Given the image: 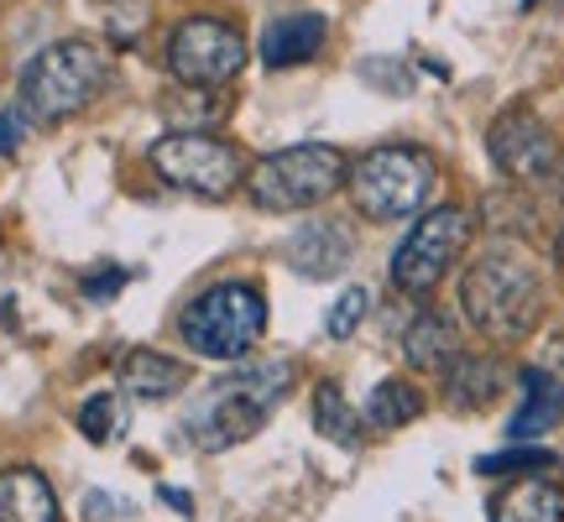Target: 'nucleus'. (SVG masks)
Returning <instances> with one entry per match:
<instances>
[{
    "instance_id": "nucleus-1",
    "label": "nucleus",
    "mask_w": 564,
    "mask_h": 522,
    "mask_svg": "<svg viewBox=\"0 0 564 522\" xmlns=\"http://www.w3.org/2000/svg\"><path fill=\"white\" fill-rule=\"evenodd\" d=\"M288 387H293V361H251L230 371L194 398L188 418H183V439L199 455H225L236 444L257 439L267 418L288 402Z\"/></svg>"
},
{
    "instance_id": "nucleus-2",
    "label": "nucleus",
    "mask_w": 564,
    "mask_h": 522,
    "mask_svg": "<svg viewBox=\"0 0 564 522\" xmlns=\"http://www.w3.org/2000/svg\"><path fill=\"white\" fill-rule=\"evenodd\" d=\"M460 308L465 324L486 340H523L544 319V278L523 251L491 246L460 278Z\"/></svg>"
},
{
    "instance_id": "nucleus-3",
    "label": "nucleus",
    "mask_w": 564,
    "mask_h": 522,
    "mask_svg": "<svg viewBox=\"0 0 564 522\" xmlns=\"http://www.w3.org/2000/svg\"><path fill=\"white\" fill-rule=\"evenodd\" d=\"M105 84H110V53L84 37H68V42L42 47L37 58L26 63L17 105L37 126H53V121H68V116L89 110L105 95Z\"/></svg>"
},
{
    "instance_id": "nucleus-4",
    "label": "nucleus",
    "mask_w": 564,
    "mask_h": 522,
    "mask_svg": "<svg viewBox=\"0 0 564 522\" xmlns=\"http://www.w3.org/2000/svg\"><path fill=\"white\" fill-rule=\"evenodd\" d=\"M434 183H440V162L434 152H423V146H371L361 162H350V199H356V215L377 225H392V220H413L429 194H434Z\"/></svg>"
},
{
    "instance_id": "nucleus-5",
    "label": "nucleus",
    "mask_w": 564,
    "mask_h": 522,
    "mask_svg": "<svg viewBox=\"0 0 564 522\" xmlns=\"http://www.w3.org/2000/svg\"><path fill=\"white\" fill-rule=\"evenodd\" d=\"M345 178H350V157L340 146L303 141V146L267 152L257 167H246V194L267 215H293V209H314L329 194H340Z\"/></svg>"
},
{
    "instance_id": "nucleus-6",
    "label": "nucleus",
    "mask_w": 564,
    "mask_h": 522,
    "mask_svg": "<svg viewBox=\"0 0 564 522\" xmlns=\"http://www.w3.org/2000/svg\"><path fill=\"white\" fill-rule=\"evenodd\" d=\"M183 345L204 361H241L267 335V298L257 282H215L183 308Z\"/></svg>"
},
{
    "instance_id": "nucleus-7",
    "label": "nucleus",
    "mask_w": 564,
    "mask_h": 522,
    "mask_svg": "<svg viewBox=\"0 0 564 522\" xmlns=\"http://www.w3.org/2000/svg\"><path fill=\"white\" fill-rule=\"evenodd\" d=\"M476 236V220L465 215L460 204H444V209H429L413 220L398 251H392V287L408 293V298H423V293H434L449 272H455V261L465 257V246Z\"/></svg>"
},
{
    "instance_id": "nucleus-8",
    "label": "nucleus",
    "mask_w": 564,
    "mask_h": 522,
    "mask_svg": "<svg viewBox=\"0 0 564 522\" xmlns=\"http://www.w3.org/2000/svg\"><path fill=\"white\" fill-rule=\"evenodd\" d=\"M147 157L167 188H183L194 199H225L236 194V183H246V157L209 131H167L162 141H152Z\"/></svg>"
},
{
    "instance_id": "nucleus-9",
    "label": "nucleus",
    "mask_w": 564,
    "mask_h": 522,
    "mask_svg": "<svg viewBox=\"0 0 564 522\" xmlns=\"http://www.w3.org/2000/svg\"><path fill=\"white\" fill-rule=\"evenodd\" d=\"M167 68L178 84H199V89H225L246 68V37L230 21L215 17H188L173 26L167 37Z\"/></svg>"
},
{
    "instance_id": "nucleus-10",
    "label": "nucleus",
    "mask_w": 564,
    "mask_h": 522,
    "mask_svg": "<svg viewBox=\"0 0 564 522\" xmlns=\"http://www.w3.org/2000/svg\"><path fill=\"white\" fill-rule=\"evenodd\" d=\"M486 152H491V162L502 167L507 178H518V183H544L560 167V141H554V131L528 105H512V110H502L491 121Z\"/></svg>"
},
{
    "instance_id": "nucleus-11",
    "label": "nucleus",
    "mask_w": 564,
    "mask_h": 522,
    "mask_svg": "<svg viewBox=\"0 0 564 522\" xmlns=\"http://www.w3.org/2000/svg\"><path fill=\"white\" fill-rule=\"evenodd\" d=\"M350 257H356V236L340 220H308L288 241V261H293V272H303V278H340L345 267H350Z\"/></svg>"
},
{
    "instance_id": "nucleus-12",
    "label": "nucleus",
    "mask_w": 564,
    "mask_h": 522,
    "mask_svg": "<svg viewBox=\"0 0 564 522\" xmlns=\"http://www.w3.org/2000/svg\"><path fill=\"white\" fill-rule=\"evenodd\" d=\"M324 26L319 11H293V17H278L272 26L262 32V63L267 68H303L324 53Z\"/></svg>"
},
{
    "instance_id": "nucleus-13",
    "label": "nucleus",
    "mask_w": 564,
    "mask_h": 522,
    "mask_svg": "<svg viewBox=\"0 0 564 522\" xmlns=\"http://www.w3.org/2000/svg\"><path fill=\"white\" fill-rule=\"evenodd\" d=\"M502 398V361L491 356H455L444 366V402L455 413H481Z\"/></svg>"
},
{
    "instance_id": "nucleus-14",
    "label": "nucleus",
    "mask_w": 564,
    "mask_h": 522,
    "mask_svg": "<svg viewBox=\"0 0 564 522\" xmlns=\"http://www.w3.org/2000/svg\"><path fill=\"white\" fill-rule=\"evenodd\" d=\"M560 418H564V382H554V377L539 371V366H528L523 371V407H518L512 423H507L512 444H533L539 434H549Z\"/></svg>"
},
{
    "instance_id": "nucleus-15",
    "label": "nucleus",
    "mask_w": 564,
    "mask_h": 522,
    "mask_svg": "<svg viewBox=\"0 0 564 522\" xmlns=\"http://www.w3.org/2000/svg\"><path fill=\"white\" fill-rule=\"evenodd\" d=\"M491 522H564V486L544 476H518L502 497H491Z\"/></svg>"
},
{
    "instance_id": "nucleus-16",
    "label": "nucleus",
    "mask_w": 564,
    "mask_h": 522,
    "mask_svg": "<svg viewBox=\"0 0 564 522\" xmlns=\"http://www.w3.org/2000/svg\"><path fill=\"white\" fill-rule=\"evenodd\" d=\"M0 522H58V497L42 470L17 465L0 476Z\"/></svg>"
},
{
    "instance_id": "nucleus-17",
    "label": "nucleus",
    "mask_w": 564,
    "mask_h": 522,
    "mask_svg": "<svg viewBox=\"0 0 564 522\" xmlns=\"http://www.w3.org/2000/svg\"><path fill=\"white\" fill-rule=\"evenodd\" d=\"M121 387L141 402H167L188 387V366L162 356V350H131L121 361Z\"/></svg>"
},
{
    "instance_id": "nucleus-18",
    "label": "nucleus",
    "mask_w": 564,
    "mask_h": 522,
    "mask_svg": "<svg viewBox=\"0 0 564 522\" xmlns=\"http://www.w3.org/2000/svg\"><path fill=\"white\" fill-rule=\"evenodd\" d=\"M460 356V335H455V324L444 319V314H419V319L408 324L403 335V361L423 377H444V366Z\"/></svg>"
},
{
    "instance_id": "nucleus-19",
    "label": "nucleus",
    "mask_w": 564,
    "mask_h": 522,
    "mask_svg": "<svg viewBox=\"0 0 564 522\" xmlns=\"http://www.w3.org/2000/svg\"><path fill=\"white\" fill-rule=\"evenodd\" d=\"M423 418V392L403 377H387V382L371 387V398H366V428H377V434H392V428H408V423Z\"/></svg>"
},
{
    "instance_id": "nucleus-20",
    "label": "nucleus",
    "mask_w": 564,
    "mask_h": 522,
    "mask_svg": "<svg viewBox=\"0 0 564 522\" xmlns=\"http://www.w3.org/2000/svg\"><path fill=\"white\" fill-rule=\"evenodd\" d=\"M162 116H167L173 131H209V126H220L225 116H230V95L199 89V84H183L178 95H167Z\"/></svg>"
},
{
    "instance_id": "nucleus-21",
    "label": "nucleus",
    "mask_w": 564,
    "mask_h": 522,
    "mask_svg": "<svg viewBox=\"0 0 564 522\" xmlns=\"http://www.w3.org/2000/svg\"><path fill=\"white\" fill-rule=\"evenodd\" d=\"M314 428L329 444H340V449L361 444V413L345 402V392L335 382H319V392H314Z\"/></svg>"
},
{
    "instance_id": "nucleus-22",
    "label": "nucleus",
    "mask_w": 564,
    "mask_h": 522,
    "mask_svg": "<svg viewBox=\"0 0 564 522\" xmlns=\"http://www.w3.org/2000/svg\"><path fill=\"white\" fill-rule=\"evenodd\" d=\"M554 465H560V455L544 449V444H512V449L481 455L476 476H533V470H554Z\"/></svg>"
},
{
    "instance_id": "nucleus-23",
    "label": "nucleus",
    "mask_w": 564,
    "mask_h": 522,
    "mask_svg": "<svg viewBox=\"0 0 564 522\" xmlns=\"http://www.w3.org/2000/svg\"><path fill=\"white\" fill-rule=\"evenodd\" d=\"M100 11H105V26H110V42L131 47L147 32V21H152V0H100Z\"/></svg>"
},
{
    "instance_id": "nucleus-24",
    "label": "nucleus",
    "mask_w": 564,
    "mask_h": 522,
    "mask_svg": "<svg viewBox=\"0 0 564 522\" xmlns=\"http://www.w3.org/2000/svg\"><path fill=\"white\" fill-rule=\"evenodd\" d=\"M366 308H371V293H366V287H345L340 298L329 303V319H324V335H329V340H350V335L361 329Z\"/></svg>"
},
{
    "instance_id": "nucleus-25",
    "label": "nucleus",
    "mask_w": 564,
    "mask_h": 522,
    "mask_svg": "<svg viewBox=\"0 0 564 522\" xmlns=\"http://www.w3.org/2000/svg\"><path fill=\"white\" fill-rule=\"evenodd\" d=\"M79 428L89 444H110L116 434H121V402L110 398V392H100V398H89L79 407Z\"/></svg>"
},
{
    "instance_id": "nucleus-26",
    "label": "nucleus",
    "mask_w": 564,
    "mask_h": 522,
    "mask_svg": "<svg viewBox=\"0 0 564 522\" xmlns=\"http://www.w3.org/2000/svg\"><path fill=\"white\" fill-rule=\"evenodd\" d=\"M26 126H32V116H26L21 105H6V110H0V157L21 152V141H26Z\"/></svg>"
},
{
    "instance_id": "nucleus-27",
    "label": "nucleus",
    "mask_w": 564,
    "mask_h": 522,
    "mask_svg": "<svg viewBox=\"0 0 564 522\" xmlns=\"http://www.w3.org/2000/svg\"><path fill=\"white\" fill-rule=\"evenodd\" d=\"M126 282H131V272H121V267H105V272H89L84 278V298L89 303H110L116 293H121Z\"/></svg>"
},
{
    "instance_id": "nucleus-28",
    "label": "nucleus",
    "mask_w": 564,
    "mask_h": 522,
    "mask_svg": "<svg viewBox=\"0 0 564 522\" xmlns=\"http://www.w3.org/2000/svg\"><path fill=\"white\" fill-rule=\"evenodd\" d=\"M361 74L371 84H387L392 95H403V89H408V68H403V63H366Z\"/></svg>"
},
{
    "instance_id": "nucleus-29",
    "label": "nucleus",
    "mask_w": 564,
    "mask_h": 522,
    "mask_svg": "<svg viewBox=\"0 0 564 522\" xmlns=\"http://www.w3.org/2000/svg\"><path fill=\"white\" fill-rule=\"evenodd\" d=\"M162 502L178 507V512H194V497H188V491H173V486H162Z\"/></svg>"
},
{
    "instance_id": "nucleus-30",
    "label": "nucleus",
    "mask_w": 564,
    "mask_h": 522,
    "mask_svg": "<svg viewBox=\"0 0 564 522\" xmlns=\"http://www.w3.org/2000/svg\"><path fill=\"white\" fill-rule=\"evenodd\" d=\"M554 257H560V261H564V230H560V241H554Z\"/></svg>"
},
{
    "instance_id": "nucleus-31",
    "label": "nucleus",
    "mask_w": 564,
    "mask_h": 522,
    "mask_svg": "<svg viewBox=\"0 0 564 522\" xmlns=\"http://www.w3.org/2000/svg\"><path fill=\"white\" fill-rule=\"evenodd\" d=\"M523 6H533V0H523Z\"/></svg>"
}]
</instances>
